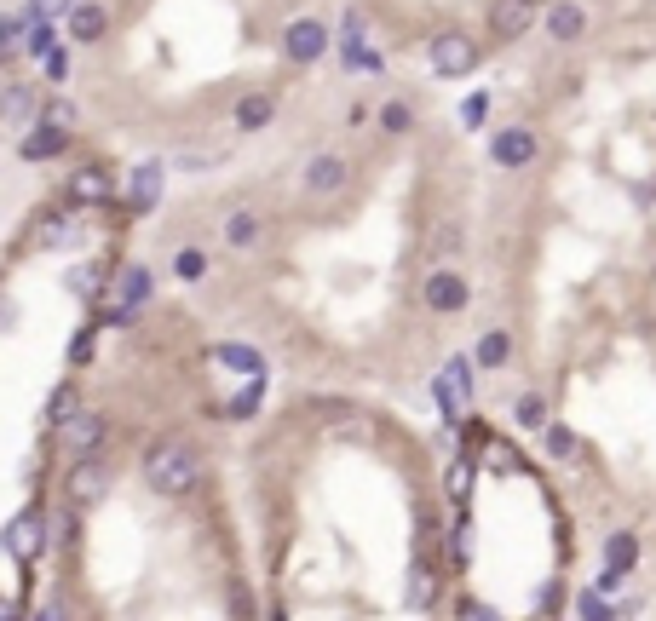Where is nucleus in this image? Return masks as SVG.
<instances>
[{"mask_svg": "<svg viewBox=\"0 0 656 621\" xmlns=\"http://www.w3.org/2000/svg\"><path fill=\"white\" fill-rule=\"evenodd\" d=\"M144 483L162 495V501H185L190 489L202 483V460L185 437H156L150 455H144Z\"/></svg>", "mask_w": 656, "mask_h": 621, "instance_id": "nucleus-1", "label": "nucleus"}, {"mask_svg": "<svg viewBox=\"0 0 656 621\" xmlns=\"http://www.w3.org/2000/svg\"><path fill=\"white\" fill-rule=\"evenodd\" d=\"M478 58H484V46L472 41L467 29H438V35L426 41V64H432V75H444V81H461V75H472V69H478Z\"/></svg>", "mask_w": 656, "mask_h": 621, "instance_id": "nucleus-2", "label": "nucleus"}, {"mask_svg": "<svg viewBox=\"0 0 656 621\" xmlns=\"http://www.w3.org/2000/svg\"><path fill=\"white\" fill-rule=\"evenodd\" d=\"M541 6H553V0H490V41L495 46L524 41V35L536 29Z\"/></svg>", "mask_w": 656, "mask_h": 621, "instance_id": "nucleus-3", "label": "nucleus"}, {"mask_svg": "<svg viewBox=\"0 0 656 621\" xmlns=\"http://www.w3.org/2000/svg\"><path fill=\"white\" fill-rule=\"evenodd\" d=\"M421 299H426V311H432V317H461V311H467V299H472V288H467V276H461V271L438 265V271H426Z\"/></svg>", "mask_w": 656, "mask_h": 621, "instance_id": "nucleus-4", "label": "nucleus"}, {"mask_svg": "<svg viewBox=\"0 0 656 621\" xmlns=\"http://www.w3.org/2000/svg\"><path fill=\"white\" fill-rule=\"evenodd\" d=\"M110 483H116V478H110V466H104V460L81 455L70 466V478H64V501H70V506H98L104 495H110Z\"/></svg>", "mask_w": 656, "mask_h": 621, "instance_id": "nucleus-5", "label": "nucleus"}, {"mask_svg": "<svg viewBox=\"0 0 656 621\" xmlns=\"http://www.w3.org/2000/svg\"><path fill=\"white\" fill-rule=\"evenodd\" d=\"M104 437H110V420H104V414L98 409H75L70 420H64V426H58V443H64V455H98V449H104Z\"/></svg>", "mask_w": 656, "mask_h": 621, "instance_id": "nucleus-6", "label": "nucleus"}, {"mask_svg": "<svg viewBox=\"0 0 656 621\" xmlns=\"http://www.w3.org/2000/svg\"><path fill=\"white\" fill-rule=\"evenodd\" d=\"M536 156H541V133L536 127H501V133L490 138V161L495 167H507V173H524Z\"/></svg>", "mask_w": 656, "mask_h": 621, "instance_id": "nucleus-7", "label": "nucleus"}, {"mask_svg": "<svg viewBox=\"0 0 656 621\" xmlns=\"http://www.w3.org/2000/svg\"><path fill=\"white\" fill-rule=\"evenodd\" d=\"M328 52V23L323 18H294L282 29V58L288 64H317Z\"/></svg>", "mask_w": 656, "mask_h": 621, "instance_id": "nucleus-8", "label": "nucleus"}, {"mask_svg": "<svg viewBox=\"0 0 656 621\" xmlns=\"http://www.w3.org/2000/svg\"><path fill=\"white\" fill-rule=\"evenodd\" d=\"M346 184H352V161L334 156V150L311 156V161H305V173H300V190H305V196H340Z\"/></svg>", "mask_w": 656, "mask_h": 621, "instance_id": "nucleus-9", "label": "nucleus"}, {"mask_svg": "<svg viewBox=\"0 0 656 621\" xmlns=\"http://www.w3.org/2000/svg\"><path fill=\"white\" fill-rule=\"evenodd\" d=\"M0 547L12 552V558H41V547H47V518L41 512H18L12 524H6V535H0Z\"/></svg>", "mask_w": 656, "mask_h": 621, "instance_id": "nucleus-10", "label": "nucleus"}, {"mask_svg": "<svg viewBox=\"0 0 656 621\" xmlns=\"http://www.w3.org/2000/svg\"><path fill=\"white\" fill-rule=\"evenodd\" d=\"M582 35H587V12L576 0H553L547 6V41L570 46V41H582Z\"/></svg>", "mask_w": 656, "mask_h": 621, "instance_id": "nucleus-11", "label": "nucleus"}, {"mask_svg": "<svg viewBox=\"0 0 656 621\" xmlns=\"http://www.w3.org/2000/svg\"><path fill=\"white\" fill-rule=\"evenodd\" d=\"M121 202L133 207V213H150V207L162 202V167H133V179L121 190Z\"/></svg>", "mask_w": 656, "mask_h": 621, "instance_id": "nucleus-12", "label": "nucleus"}, {"mask_svg": "<svg viewBox=\"0 0 656 621\" xmlns=\"http://www.w3.org/2000/svg\"><path fill=\"white\" fill-rule=\"evenodd\" d=\"M277 115V92H242L236 98V133H259Z\"/></svg>", "mask_w": 656, "mask_h": 621, "instance_id": "nucleus-13", "label": "nucleus"}, {"mask_svg": "<svg viewBox=\"0 0 656 621\" xmlns=\"http://www.w3.org/2000/svg\"><path fill=\"white\" fill-rule=\"evenodd\" d=\"M219 230H225V248H259V236H265V219H259L254 207H231Z\"/></svg>", "mask_w": 656, "mask_h": 621, "instance_id": "nucleus-14", "label": "nucleus"}, {"mask_svg": "<svg viewBox=\"0 0 656 621\" xmlns=\"http://www.w3.org/2000/svg\"><path fill=\"white\" fill-rule=\"evenodd\" d=\"M472 363L478 368H507L513 363V334H507V328H484L478 345H472Z\"/></svg>", "mask_w": 656, "mask_h": 621, "instance_id": "nucleus-15", "label": "nucleus"}, {"mask_svg": "<svg viewBox=\"0 0 656 621\" xmlns=\"http://www.w3.org/2000/svg\"><path fill=\"white\" fill-rule=\"evenodd\" d=\"M110 190H116V184H110V173H104V167H81V173L70 179V202L98 207V202H110Z\"/></svg>", "mask_w": 656, "mask_h": 621, "instance_id": "nucleus-16", "label": "nucleus"}, {"mask_svg": "<svg viewBox=\"0 0 656 621\" xmlns=\"http://www.w3.org/2000/svg\"><path fill=\"white\" fill-rule=\"evenodd\" d=\"M64 144H70V133H58V127H47V121H35L18 150H24V161H47V156H58Z\"/></svg>", "mask_w": 656, "mask_h": 621, "instance_id": "nucleus-17", "label": "nucleus"}, {"mask_svg": "<svg viewBox=\"0 0 656 621\" xmlns=\"http://www.w3.org/2000/svg\"><path fill=\"white\" fill-rule=\"evenodd\" d=\"M104 29H110V12H104V6H93V0H87V6H75L70 12V35L81 46H93L98 35H104Z\"/></svg>", "mask_w": 656, "mask_h": 621, "instance_id": "nucleus-18", "label": "nucleus"}, {"mask_svg": "<svg viewBox=\"0 0 656 621\" xmlns=\"http://www.w3.org/2000/svg\"><path fill=\"white\" fill-rule=\"evenodd\" d=\"M144 299H150V271L133 265V271L121 276V311H116V322H133V311H139Z\"/></svg>", "mask_w": 656, "mask_h": 621, "instance_id": "nucleus-19", "label": "nucleus"}, {"mask_svg": "<svg viewBox=\"0 0 656 621\" xmlns=\"http://www.w3.org/2000/svg\"><path fill=\"white\" fill-rule=\"evenodd\" d=\"M70 242H75V225L64 219V213L41 219V230H35V248H70Z\"/></svg>", "mask_w": 656, "mask_h": 621, "instance_id": "nucleus-20", "label": "nucleus"}, {"mask_svg": "<svg viewBox=\"0 0 656 621\" xmlns=\"http://www.w3.org/2000/svg\"><path fill=\"white\" fill-rule=\"evenodd\" d=\"M213 363H225L231 374H259V351H254V345H219V351H213Z\"/></svg>", "mask_w": 656, "mask_h": 621, "instance_id": "nucleus-21", "label": "nucleus"}, {"mask_svg": "<svg viewBox=\"0 0 656 621\" xmlns=\"http://www.w3.org/2000/svg\"><path fill=\"white\" fill-rule=\"evenodd\" d=\"M513 420L524 426V432H541V426H547V397H536V391H524V397L513 403Z\"/></svg>", "mask_w": 656, "mask_h": 621, "instance_id": "nucleus-22", "label": "nucleus"}, {"mask_svg": "<svg viewBox=\"0 0 656 621\" xmlns=\"http://www.w3.org/2000/svg\"><path fill=\"white\" fill-rule=\"evenodd\" d=\"M259 391H265V386H259V374H254V380H248V386L236 391L231 403H225V409H213V414H225V420H248V414L259 409Z\"/></svg>", "mask_w": 656, "mask_h": 621, "instance_id": "nucleus-23", "label": "nucleus"}, {"mask_svg": "<svg viewBox=\"0 0 656 621\" xmlns=\"http://www.w3.org/2000/svg\"><path fill=\"white\" fill-rule=\"evenodd\" d=\"M173 276H179V282H202V276H208V253L202 248H179L173 253Z\"/></svg>", "mask_w": 656, "mask_h": 621, "instance_id": "nucleus-24", "label": "nucleus"}, {"mask_svg": "<svg viewBox=\"0 0 656 621\" xmlns=\"http://www.w3.org/2000/svg\"><path fill=\"white\" fill-rule=\"evenodd\" d=\"M605 558H610V570H616V575H628L633 558H639V541H633V535H610V541H605Z\"/></svg>", "mask_w": 656, "mask_h": 621, "instance_id": "nucleus-25", "label": "nucleus"}, {"mask_svg": "<svg viewBox=\"0 0 656 621\" xmlns=\"http://www.w3.org/2000/svg\"><path fill=\"white\" fill-rule=\"evenodd\" d=\"M35 121H47V127H58V133H75V104L70 98H47Z\"/></svg>", "mask_w": 656, "mask_h": 621, "instance_id": "nucleus-26", "label": "nucleus"}, {"mask_svg": "<svg viewBox=\"0 0 656 621\" xmlns=\"http://www.w3.org/2000/svg\"><path fill=\"white\" fill-rule=\"evenodd\" d=\"M432 587H438V581H432V570H426V558H421V564L409 570V604L426 610V604H432Z\"/></svg>", "mask_w": 656, "mask_h": 621, "instance_id": "nucleus-27", "label": "nucleus"}, {"mask_svg": "<svg viewBox=\"0 0 656 621\" xmlns=\"http://www.w3.org/2000/svg\"><path fill=\"white\" fill-rule=\"evenodd\" d=\"M75 409H81L75 386H58V391H52V403H47V420H52V426H64V420H70Z\"/></svg>", "mask_w": 656, "mask_h": 621, "instance_id": "nucleus-28", "label": "nucleus"}, {"mask_svg": "<svg viewBox=\"0 0 656 621\" xmlns=\"http://www.w3.org/2000/svg\"><path fill=\"white\" fill-rule=\"evenodd\" d=\"M380 127H386V133H409V127H415V110H409V104H386V110H380Z\"/></svg>", "mask_w": 656, "mask_h": 621, "instance_id": "nucleus-29", "label": "nucleus"}, {"mask_svg": "<svg viewBox=\"0 0 656 621\" xmlns=\"http://www.w3.org/2000/svg\"><path fill=\"white\" fill-rule=\"evenodd\" d=\"M29 104H35V92H29V87H12L6 98H0V115H6V121H24Z\"/></svg>", "mask_w": 656, "mask_h": 621, "instance_id": "nucleus-30", "label": "nucleus"}, {"mask_svg": "<svg viewBox=\"0 0 656 621\" xmlns=\"http://www.w3.org/2000/svg\"><path fill=\"white\" fill-rule=\"evenodd\" d=\"M461 242H467V230H461V225H444L438 236H432V253H438V259H444V253H461Z\"/></svg>", "mask_w": 656, "mask_h": 621, "instance_id": "nucleus-31", "label": "nucleus"}, {"mask_svg": "<svg viewBox=\"0 0 656 621\" xmlns=\"http://www.w3.org/2000/svg\"><path fill=\"white\" fill-rule=\"evenodd\" d=\"M29 52L41 58V52H52V23L41 18V23H29Z\"/></svg>", "mask_w": 656, "mask_h": 621, "instance_id": "nucleus-32", "label": "nucleus"}, {"mask_svg": "<svg viewBox=\"0 0 656 621\" xmlns=\"http://www.w3.org/2000/svg\"><path fill=\"white\" fill-rule=\"evenodd\" d=\"M547 449H553L559 460H570V455H576V437L564 432V426H553V432H547Z\"/></svg>", "mask_w": 656, "mask_h": 621, "instance_id": "nucleus-33", "label": "nucleus"}, {"mask_svg": "<svg viewBox=\"0 0 656 621\" xmlns=\"http://www.w3.org/2000/svg\"><path fill=\"white\" fill-rule=\"evenodd\" d=\"M93 357V334H75V345H70V363H87Z\"/></svg>", "mask_w": 656, "mask_h": 621, "instance_id": "nucleus-34", "label": "nucleus"}, {"mask_svg": "<svg viewBox=\"0 0 656 621\" xmlns=\"http://www.w3.org/2000/svg\"><path fill=\"white\" fill-rule=\"evenodd\" d=\"M70 0H35V12H64Z\"/></svg>", "mask_w": 656, "mask_h": 621, "instance_id": "nucleus-35", "label": "nucleus"}]
</instances>
